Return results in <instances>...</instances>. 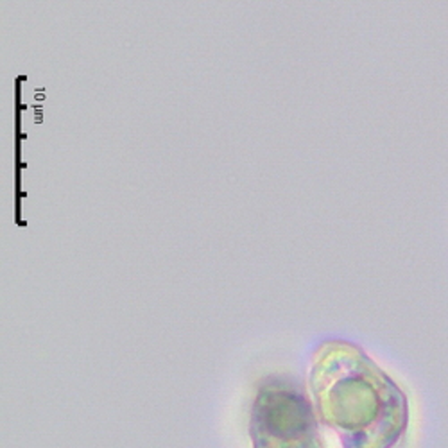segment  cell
Returning <instances> with one entry per match:
<instances>
[{
  "label": "cell",
  "mask_w": 448,
  "mask_h": 448,
  "mask_svg": "<svg viewBox=\"0 0 448 448\" xmlns=\"http://www.w3.org/2000/svg\"><path fill=\"white\" fill-rule=\"evenodd\" d=\"M319 422L335 430L343 448H400L409 403L398 384L359 344H319L308 376Z\"/></svg>",
  "instance_id": "1"
},
{
  "label": "cell",
  "mask_w": 448,
  "mask_h": 448,
  "mask_svg": "<svg viewBox=\"0 0 448 448\" xmlns=\"http://www.w3.org/2000/svg\"><path fill=\"white\" fill-rule=\"evenodd\" d=\"M249 409L253 448H324L316 407L292 375L262 376Z\"/></svg>",
  "instance_id": "2"
}]
</instances>
